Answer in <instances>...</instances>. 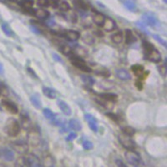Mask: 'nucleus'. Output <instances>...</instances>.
<instances>
[{
  "label": "nucleus",
  "instance_id": "9",
  "mask_svg": "<svg viewBox=\"0 0 167 167\" xmlns=\"http://www.w3.org/2000/svg\"><path fill=\"white\" fill-rule=\"evenodd\" d=\"M0 157L6 161H13L14 160V153L12 150L4 147L0 149Z\"/></svg>",
  "mask_w": 167,
  "mask_h": 167
},
{
  "label": "nucleus",
  "instance_id": "10",
  "mask_svg": "<svg viewBox=\"0 0 167 167\" xmlns=\"http://www.w3.org/2000/svg\"><path fill=\"white\" fill-rule=\"evenodd\" d=\"M57 34L64 36L70 41H76L80 38V33L75 30H67V31H64L62 33H57Z\"/></svg>",
  "mask_w": 167,
  "mask_h": 167
},
{
  "label": "nucleus",
  "instance_id": "38",
  "mask_svg": "<svg viewBox=\"0 0 167 167\" xmlns=\"http://www.w3.org/2000/svg\"><path fill=\"white\" fill-rule=\"evenodd\" d=\"M60 9L64 11V12H67V11H69V9H70V7H69V4L65 1H64L62 3L60 4Z\"/></svg>",
  "mask_w": 167,
  "mask_h": 167
},
{
  "label": "nucleus",
  "instance_id": "17",
  "mask_svg": "<svg viewBox=\"0 0 167 167\" xmlns=\"http://www.w3.org/2000/svg\"><path fill=\"white\" fill-rule=\"evenodd\" d=\"M103 28L105 31L111 32L115 29V22L111 18H105L104 24H103Z\"/></svg>",
  "mask_w": 167,
  "mask_h": 167
},
{
  "label": "nucleus",
  "instance_id": "54",
  "mask_svg": "<svg viewBox=\"0 0 167 167\" xmlns=\"http://www.w3.org/2000/svg\"><path fill=\"white\" fill-rule=\"evenodd\" d=\"M1 91H2V89H1V85H0V95H1Z\"/></svg>",
  "mask_w": 167,
  "mask_h": 167
},
{
  "label": "nucleus",
  "instance_id": "15",
  "mask_svg": "<svg viewBox=\"0 0 167 167\" xmlns=\"http://www.w3.org/2000/svg\"><path fill=\"white\" fill-rule=\"evenodd\" d=\"M131 69L134 75L135 76H137L140 79H145V68L143 66L140 65V64H134V65L131 67Z\"/></svg>",
  "mask_w": 167,
  "mask_h": 167
},
{
  "label": "nucleus",
  "instance_id": "13",
  "mask_svg": "<svg viewBox=\"0 0 167 167\" xmlns=\"http://www.w3.org/2000/svg\"><path fill=\"white\" fill-rule=\"evenodd\" d=\"M146 59L150 61H151L153 63H160L161 60V55L156 49H154L152 51H150L149 54H147L146 55Z\"/></svg>",
  "mask_w": 167,
  "mask_h": 167
},
{
  "label": "nucleus",
  "instance_id": "6",
  "mask_svg": "<svg viewBox=\"0 0 167 167\" xmlns=\"http://www.w3.org/2000/svg\"><path fill=\"white\" fill-rule=\"evenodd\" d=\"M40 142H41L40 133L35 129L31 130L29 134V143L32 146H39Z\"/></svg>",
  "mask_w": 167,
  "mask_h": 167
},
{
  "label": "nucleus",
  "instance_id": "26",
  "mask_svg": "<svg viewBox=\"0 0 167 167\" xmlns=\"http://www.w3.org/2000/svg\"><path fill=\"white\" fill-rule=\"evenodd\" d=\"M104 19H105V17L102 14H99V13L95 14L93 16V22L98 26H103Z\"/></svg>",
  "mask_w": 167,
  "mask_h": 167
},
{
  "label": "nucleus",
  "instance_id": "16",
  "mask_svg": "<svg viewBox=\"0 0 167 167\" xmlns=\"http://www.w3.org/2000/svg\"><path fill=\"white\" fill-rule=\"evenodd\" d=\"M59 107H60V109L61 110L63 113L65 115H67V116H69V115H72V109L65 101L60 100L59 101Z\"/></svg>",
  "mask_w": 167,
  "mask_h": 167
},
{
  "label": "nucleus",
  "instance_id": "53",
  "mask_svg": "<svg viewBox=\"0 0 167 167\" xmlns=\"http://www.w3.org/2000/svg\"><path fill=\"white\" fill-rule=\"evenodd\" d=\"M3 66H2V64H0V74H1V73H3Z\"/></svg>",
  "mask_w": 167,
  "mask_h": 167
},
{
  "label": "nucleus",
  "instance_id": "29",
  "mask_svg": "<svg viewBox=\"0 0 167 167\" xmlns=\"http://www.w3.org/2000/svg\"><path fill=\"white\" fill-rule=\"evenodd\" d=\"M142 47H143L145 55L149 54L150 51H152L155 49V46L153 45V44L150 43L149 41H146V40L143 41V43H142Z\"/></svg>",
  "mask_w": 167,
  "mask_h": 167
},
{
  "label": "nucleus",
  "instance_id": "24",
  "mask_svg": "<svg viewBox=\"0 0 167 167\" xmlns=\"http://www.w3.org/2000/svg\"><path fill=\"white\" fill-rule=\"evenodd\" d=\"M73 3L75 4V6L77 9H80V10H84L86 11L90 9V7L88 5V3L84 1V0H73Z\"/></svg>",
  "mask_w": 167,
  "mask_h": 167
},
{
  "label": "nucleus",
  "instance_id": "11",
  "mask_svg": "<svg viewBox=\"0 0 167 167\" xmlns=\"http://www.w3.org/2000/svg\"><path fill=\"white\" fill-rule=\"evenodd\" d=\"M84 118H85V120L89 124V127L95 133H97L98 132V122H97L95 118L92 115H90V114H86L84 115Z\"/></svg>",
  "mask_w": 167,
  "mask_h": 167
},
{
  "label": "nucleus",
  "instance_id": "2",
  "mask_svg": "<svg viewBox=\"0 0 167 167\" xmlns=\"http://www.w3.org/2000/svg\"><path fill=\"white\" fill-rule=\"evenodd\" d=\"M118 140L119 143L121 144V146L127 150H134L136 149V144L130 138V136H128L122 133L118 135Z\"/></svg>",
  "mask_w": 167,
  "mask_h": 167
},
{
  "label": "nucleus",
  "instance_id": "14",
  "mask_svg": "<svg viewBox=\"0 0 167 167\" xmlns=\"http://www.w3.org/2000/svg\"><path fill=\"white\" fill-rule=\"evenodd\" d=\"M13 148L19 154H26L29 150V146L24 142H15L13 144Z\"/></svg>",
  "mask_w": 167,
  "mask_h": 167
},
{
  "label": "nucleus",
  "instance_id": "19",
  "mask_svg": "<svg viewBox=\"0 0 167 167\" xmlns=\"http://www.w3.org/2000/svg\"><path fill=\"white\" fill-rule=\"evenodd\" d=\"M115 75L118 78H119V80H130V73H129L126 69H117L116 71H115Z\"/></svg>",
  "mask_w": 167,
  "mask_h": 167
},
{
  "label": "nucleus",
  "instance_id": "4",
  "mask_svg": "<svg viewBox=\"0 0 167 167\" xmlns=\"http://www.w3.org/2000/svg\"><path fill=\"white\" fill-rule=\"evenodd\" d=\"M125 158L126 161H128V163L132 165L133 166H134L140 161H141V158H140V155L137 152H135L134 150H127V151H125Z\"/></svg>",
  "mask_w": 167,
  "mask_h": 167
},
{
  "label": "nucleus",
  "instance_id": "28",
  "mask_svg": "<svg viewBox=\"0 0 167 167\" xmlns=\"http://www.w3.org/2000/svg\"><path fill=\"white\" fill-rule=\"evenodd\" d=\"M123 39H124V36H123V33L122 32H116V33H115L113 35L111 36V40L113 43L115 44H120L121 42L123 41Z\"/></svg>",
  "mask_w": 167,
  "mask_h": 167
},
{
  "label": "nucleus",
  "instance_id": "32",
  "mask_svg": "<svg viewBox=\"0 0 167 167\" xmlns=\"http://www.w3.org/2000/svg\"><path fill=\"white\" fill-rule=\"evenodd\" d=\"M81 80L83 81L84 83L87 84V85H89V86H93L94 84H95V80L93 79L92 77H90V76H88V75H81Z\"/></svg>",
  "mask_w": 167,
  "mask_h": 167
},
{
  "label": "nucleus",
  "instance_id": "20",
  "mask_svg": "<svg viewBox=\"0 0 167 167\" xmlns=\"http://www.w3.org/2000/svg\"><path fill=\"white\" fill-rule=\"evenodd\" d=\"M125 40L127 45H131L136 41V38L134 35V33L131 30L126 29L125 31Z\"/></svg>",
  "mask_w": 167,
  "mask_h": 167
},
{
  "label": "nucleus",
  "instance_id": "35",
  "mask_svg": "<svg viewBox=\"0 0 167 167\" xmlns=\"http://www.w3.org/2000/svg\"><path fill=\"white\" fill-rule=\"evenodd\" d=\"M43 114H44V115L45 116V118L49 119V120H52L54 116V114L52 112L51 110H49L48 108H45V109L43 110Z\"/></svg>",
  "mask_w": 167,
  "mask_h": 167
},
{
  "label": "nucleus",
  "instance_id": "21",
  "mask_svg": "<svg viewBox=\"0 0 167 167\" xmlns=\"http://www.w3.org/2000/svg\"><path fill=\"white\" fill-rule=\"evenodd\" d=\"M99 96L102 99L107 100V101L113 102V103L116 101L117 98H118V95H115V94H113V93H103V94L99 95Z\"/></svg>",
  "mask_w": 167,
  "mask_h": 167
},
{
  "label": "nucleus",
  "instance_id": "41",
  "mask_svg": "<svg viewBox=\"0 0 167 167\" xmlns=\"http://www.w3.org/2000/svg\"><path fill=\"white\" fill-rule=\"evenodd\" d=\"M106 115H107V116L109 117L110 119H112L113 121H115V122H119V117L117 116L115 114L110 112V113L106 114Z\"/></svg>",
  "mask_w": 167,
  "mask_h": 167
},
{
  "label": "nucleus",
  "instance_id": "46",
  "mask_svg": "<svg viewBox=\"0 0 167 167\" xmlns=\"http://www.w3.org/2000/svg\"><path fill=\"white\" fill-rule=\"evenodd\" d=\"M69 19L71 21L72 23H76L78 21V18H77V15L75 14V13L72 12L69 15Z\"/></svg>",
  "mask_w": 167,
  "mask_h": 167
},
{
  "label": "nucleus",
  "instance_id": "23",
  "mask_svg": "<svg viewBox=\"0 0 167 167\" xmlns=\"http://www.w3.org/2000/svg\"><path fill=\"white\" fill-rule=\"evenodd\" d=\"M69 127L75 131H80L82 129V125L79 119H71L69 122Z\"/></svg>",
  "mask_w": 167,
  "mask_h": 167
},
{
  "label": "nucleus",
  "instance_id": "27",
  "mask_svg": "<svg viewBox=\"0 0 167 167\" xmlns=\"http://www.w3.org/2000/svg\"><path fill=\"white\" fill-rule=\"evenodd\" d=\"M30 101L33 105V107L36 108V109L41 108V100H40V98L38 95L34 94L33 95L30 96Z\"/></svg>",
  "mask_w": 167,
  "mask_h": 167
},
{
  "label": "nucleus",
  "instance_id": "48",
  "mask_svg": "<svg viewBox=\"0 0 167 167\" xmlns=\"http://www.w3.org/2000/svg\"><path fill=\"white\" fill-rule=\"evenodd\" d=\"M49 4L52 7H54V8L59 7V2H58V0H50L49 1Z\"/></svg>",
  "mask_w": 167,
  "mask_h": 167
},
{
  "label": "nucleus",
  "instance_id": "3",
  "mask_svg": "<svg viewBox=\"0 0 167 167\" xmlns=\"http://www.w3.org/2000/svg\"><path fill=\"white\" fill-rule=\"evenodd\" d=\"M69 60L71 61L73 65L78 68V69H80V70H82V71L87 72V73H90V72L92 71L91 68H90V66L87 65L85 61L83 59H81L80 57L75 56V55H70Z\"/></svg>",
  "mask_w": 167,
  "mask_h": 167
},
{
  "label": "nucleus",
  "instance_id": "55",
  "mask_svg": "<svg viewBox=\"0 0 167 167\" xmlns=\"http://www.w3.org/2000/svg\"><path fill=\"white\" fill-rule=\"evenodd\" d=\"M10 2H14V1H16V0H9Z\"/></svg>",
  "mask_w": 167,
  "mask_h": 167
},
{
  "label": "nucleus",
  "instance_id": "12",
  "mask_svg": "<svg viewBox=\"0 0 167 167\" xmlns=\"http://www.w3.org/2000/svg\"><path fill=\"white\" fill-rule=\"evenodd\" d=\"M19 6L24 9V11H26L29 14L33 15L34 13V9H33V0H21L20 2L18 3Z\"/></svg>",
  "mask_w": 167,
  "mask_h": 167
},
{
  "label": "nucleus",
  "instance_id": "42",
  "mask_svg": "<svg viewBox=\"0 0 167 167\" xmlns=\"http://www.w3.org/2000/svg\"><path fill=\"white\" fill-rule=\"evenodd\" d=\"M96 74H98L99 75H101V76H103V77H104V78L110 77V75H111V73H110V71H108V70H106V69L100 70V71L98 72V73H96Z\"/></svg>",
  "mask_w": 167,
  "mask_h": 167
},
{
  "label": "nucleus",
  "instance_id": "37",
  "mask_svg": "<svg viewBox=\"0 0 167 167\" xmlns=\"http://www.w3.org/2000/svg\"><path fill=\"white\" fill-rule=\"evenodd\" d=\"M82 146H83L84 149L87 150L93 149V147H94V145H93L92 142L90 141V140H84Z\"/></svg>",
  "mask_w": 167,
  "mask_h": 167
},
{
  "label": "nucleus",
  "instance_id": "18",
  "mask_svg": "<svg viewBox=\"0 0 167 167\" xmlns=\"http://www.w3.org/2000/svg\"><path fill=\"white\" fill-rule=\"evenodd\" d=\"M33 15H35L37 18H40V19H43V20H45L47 18H49V12L47 11L46 9H39L34 10V13H33Z\"/></svg>",
  "mask_w": 167,
  "mask_h": 167
},
{
  "label": "nucleus",
  "instance_id": "51",
  "mask_svg": "<svg viewBox=\"0 0 167 167\" xmlns=\"http://www.w3.org/2000/svg\"><path fill=\"white\" fill-rule=\"evenodd\" d=\"M135 86L137 87L139 90H142V88H143L142 83L140 82V81H136V82H135Z\"/></svg>",
  "mask_w": 167,
  "mask_h": 167
},
{
  "label": "nucleus",
  "instance_id": "25",
  "mask_svg": "<svg viewBox=\"0 0 167 167\" xmlns=\"http://www.w3.org/2000/svg\"><path fill=\"white\" fill-rule=\"evenodd\" d=\"M54 165H55L54 159L50 155H45L42 164L43 167H54Z\"/></svg>",
  "mask_w": 167,
  "mask_h": 167
},
{
  "label": "nucleus",
  "instance_id": "39",
  "mask_svg": "<svg viewBox=\"0 0 167 167\" xmlns=\"http://www.w3.org/2000/svg\"><path fill=\"white\" fill-rule=\"evenodd\" d=\"M2 28H3V32L6 33L7 35H9V36L12 35L13 31H12V29H11V28L9 27V25H7V24H3Z\"/></svg>",
  "mask_w": 167,
  "mask_h": 167
},
{
  "label": "nucleus",
  "instance_id": "45",
  "mask_svg": "<svg viewBox=\"0 0 167 167\" xmlns=\"http://www.w3.org/2000/svg\"><path fill=\"white\" fill-rule=\"evenodd\" d=\"M76 137H77V134H75V132H71V133L69 134V135L66 137L65 140H67V141H73Z\"/></svg>",
  "mask_w": 167,
  "mask_h": 167
},
{
  "label": "nucleus",
  "instance_id": "8",
  "mask_svg": "<svg viewBox=\"0 0 167 167\" xmlns=\"http://www.w3.org/2000/svg\"><path fill=\"white\" fill-rule=\"evenodd\" d=\"M142 22L146 26H156L158 24V20L155 16L150 13H146L142 16Z\"/></svg>",
  "mask_w": 167,
  "mask_h": 167
},
{
  "label": "nucleus",
  "instance_id": "43",
  "mask_svg": "<svg viewBox=\"0 0 167 167\" xmlns=\"http://www.w3.org/2000/svg\"><path fill=\"white\" fill-rule=\"evenodd\" d=\"M153 37L155 38V40H157L159 43H161V45H164L165 47H166V42L165 41L164 39H162V38H161V37H160L159 35H156V34H154V35H153Z\"/></svg>",
  "mask_w": 167,
  "mask_h": 167
},
{
  "label": "nucleus",
  "instance_id": "40",
  "mask_svg": "<svg viewBox=\"0 0 167 167\" xmlns=\"http://www.w3.org/2000/svg\"><path fill=\"white\" fill-rule=\"evenodd\" d=\"M136 25H137L138 27L140 28V29L142 30L143 32H145V33H148V32H147L148 30H147V28H146V25L145 24H144L142 21H140V22H137V23H136Z\"/></svg>",
  "mask_w": 167,
  "mask_h": 167
},
{
  "label": "nucleus",
  "instance_id": "30",
  "mask_svg": "<svg viewBox=\"0 0 167 167\" xmlns=\"http://www.w3.org/2000/svg\"><path fill=\"white\" fill-rule=\"evenodd\" d=\"M124 5L128 10L132 11V12L135 11V9H136V4H135V2L134 0H125Z\"/></svg>",
  "mask_w": 167,
  "mask_h": 167
},
{
  "label": "nucleus",
  "instance_id": "44",
  "mask_svg": "<svg viewBox=\"0 0 167 167\" xmlns=\"http://www.w3.org/2000/svg\"><path fill=\"white\" fill-rule=\"evenodd\" d=\"M38 4L41 7L49 6V0H38Z\"/></svg>",
  "mask_w": 167,
  "mask_h": 167
},
{
  "label": "nucleus",
  "instance_id": "31",
  "mask_svg": "<svg viewBox=\"0 0 167 167\" xmlns=\"http://www.w3.org/2000/svg\"><path fill=\"white\" fill-rule=\"evenodd\" d=\"M21 121H22V125L24 129H30V125H31V121H30L28 115H21Z\"/></svg>",
  "mask_w": 167,
  "mask_h": 167
},
{
  "label": "nucleus",
  "instance_id": "1",
  "mask_svg": "<svg viewBox=\"0 0 167 167\" xmlns=\"http://www.w3.org/2000/svg\"><path fill=\"white\" fill-rule=\"evenodd\" d=\"M21 126L19 123L14 118H9L4 126V131L10 137H16L20 133Z\"/></svg>",
  "mask_w": 167,
  "mask_h": 167
},
{
  "label": "nucleus",
  "instance_id": "7",
  "mask_svg": "<svg viewBox=\"0 0 167 167\" xmlns=\"http://www.w3.org/2000/svg\"><path fill=\"white\" fill-rule=\"evenodd\" d=\"M25 164L27 167H43L40 160L33 154H29L25 158Z\"/></svg>",
  "mask_w": 167,
  "mask_h": 167
},
{
  "label": "nucleus",
  "instance_id": "33",
  "mask_svg": "<svg viewBox=\"0 0 167 167\" xmlns=\"http://www.w3.org/2000/svg\"><path fill=\"white\" fill-rule=\"evenodd\" d=\"M60 50L63 54H64L66 56H70V55H72L71 49H70V47L68 46V45H61L60 47Z\"/></svg>",
  "mask_w": 167,
  "mask_h": 167
},
{
  "label": "nucleus",
  "instance_id": "5",
  "mask_svg": "<svg viewBox=\"0 0 167 167\" xmlns=\"http://www.w3.org/2000/svg\"><path fill=\"white\" fill-rule=\"evenodd\" d=\"M1 104H2V106L10 114L16 115V114L18 113V108L17 106V104H15L14 102H13L12 100L3 99L2 102H1Z\"/></svg>",
  "mask_w": 167,
  "mask_h": 167
},
{
  "label": "nucleus",
  "instance_id": "22",
  "mask_svg": "<svg viewBox=\"0 0 167 167\" xmlns=\"http://www.w3.org/2000/svg\"><path fill=\"white\" fill-rule=\"evenodd\" d=\"M42 91H43V94L49 99H55L57 97V93L55 92V90H53V89H51V88H49V87H43V88H42Z\"/></svg>",
  "mask_w": 167,
  "mask_h": 167
},
{
  "label": "nucleus",
  "instance_id": "34",
  "mask_svg": "<svg viewBox=\"0 0 167 167\" xmlns=\"http://www.w3.org/2000/svg\"><path fill=\"white\" fill-rule=\"evenodd\" d=\"M122 132L123 134H126L128 136H133L135 133V130L134 128H132L130 126H125L122 128Z\"/></svg>",
  "mask_w": 167,
  "mask_h": 167
},
{
  "label": "nucleus",
  "instance_id": "36",
  "mask_svg": "<svg viewBox=\"0 0 167 167\" xmlns=\"http://www.w3.org/2000/svg\"><path fill=\"white\" fill-rule=\"evenodd\" d=\"M83 41L84 42L86 45H93V43H94V38H93L90 34H85V35L84 36Z\"/></svg>",
  "mask_w": 167,
  "mask_h": 167
},
{
  "label": "nucleus",
  "instance_id": "47",
  "mask_svg": "<svg viewBox=\"0 0 167 167\" xmlns=\"http://www.w3.org/2000/svg\"><path fill=\"white\" fill-rule=\"evenodd\" d=\"M115 164L118 167H127V165L124 163V161L122 160H120V159H117L115 161Z\"/></svg>",
  "mask_w": 167,
  "mask_h": 167
},
{
  "label": "nucleus",
  "instance_id": "49",
  "mask_svg": "<svg viewBox=\"0 0 167 167\" xmlns=\"http://www.w3.org/2000/svg\"><path fill=\"white\" fill-rule=\"evenodd\" d=\"M30 28H31V29L33 30V33H38V34H39V33H41V32H40V29H39V28H37V26H33V25H32Z\"/></svg>",
  "mask_w": 167,
  "mask_h": 167
},
{
  "label": "nucleus",
  "instance_id": "50",
  "mask_svg": "<svg viewBox=\"0 0 167 167\" xmlns=\"http://www.w3.org/2000/svg\"><path fill=\"white\" fill-rule=\"evenodd\" d=\"M53 57H54V60L55 61H57V62H61V58L58 54H53Z\"/></svg>",
  "mask_w": 167,
  "mask_h": 167
},
{
  "label": "nucleus",
  "instance_id": "52",
  "mask_svg": "<svg viewBox=\"0 0 167 167\" xmlns=\"http://www.w3.org/2000/svg\"><path fill=\"white\" fill-rule=\"evenodd\" d=\"M134 167H146V165L143 163V161H140V162H139L137 165H135Z\"/></svg>",
  "mask_w": 167,
  "mask_h": 167
}]
</instances>
